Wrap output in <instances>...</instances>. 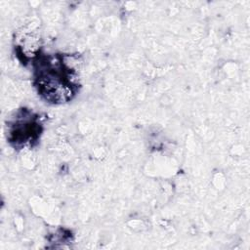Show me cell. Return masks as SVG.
I'll return each instance as SVG.
<instances>
[{
    "mask_svg": "<svg viewBox=\"0 0 250 250\" xmlns=\"http://www.w3.org/2000/svg\"><path fill=\"white\" fill-rule=\"evenodd\" d=\"M36 70L38 93L47 101L64 103L74 95V85L70 69L58 57H47L39 62Z\"/></svg>",
    "mask_w": 250,
    "mask_h": 250,
    "instance_id": "1",
    "label": "cell"
},
{
    "mask_svg": "<svg viewBox=\"0 0 250 250\" xmlns=\"http://www.w3.org/2000/svg\"><path fill=\"white\" fill-rule=\"evenodd\" d=\"M27 114L23 112L21 118L17 119L10 131V142L14 143L15 146H24L26 143L35 141L40 132V124L35 120L26 119Z\"/></svg>",
    "mask_w": 250,
    "mask_h": 250,
    "instance_id": "2",
    "label": "cell"
}]
</instances>
